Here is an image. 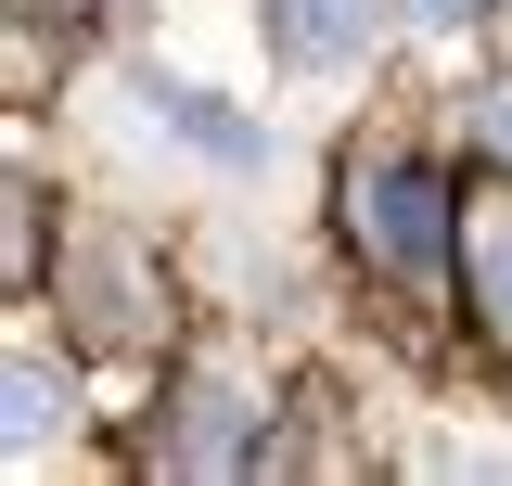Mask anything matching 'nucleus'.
Segmentation results:
<instances>
[{
    "label": "nucleus",
    "instance_id": "nucleus-2",
    "mask_svg": "<svg viewBox=\"0 0 512 486\" xmlns=\"http://www.w3.org/2000/svg\"><path fill=\"white\" fill-rule=\"evenodd\" d=\"M436 205L448 192L423 180V167H384V180H359V243H372L384 269H436V243H448Z\"/></svg>",
    "mask_w": 512,
    "mask_h": 486
},
{
    "label": "nucleus",
    "instance_id": "nucleus-7",
    "mask_svg": "<svg viewBox=\"0 0 512 486\" xmlns=\"http://www.w3.org/2000/svg\"><path fill=\"white\" fill-rule=\"evenodd\" d=\"M474 128H487V154L512 167V77H500V90H474Z\"/></svg>",
    "mask_w": 512,
    "mask_h": 486
},
{
    "label": "nucleus",
    "instance_id": "nucleus-4",
    "mask_svg": "<svg viewBox=\"0 0 512 486\" xmlns=\"http://www.w3.org/2000/svg\"><path fill=\"white\" fill-rule=\"evenodd\" d=\"M244 435H256V397H244V384H192L180 474H218V461H244Z\"/></svg>",
    "mask_w": 512,
    "mask_h": 486
},
{
    "label": "nucleus",
    "instance_id": "nucleus-5",
    "mask_svg": "<svg viewBox=\"0 0 512 486\" xmlns=\"http://www.w3.org/2000/svg\"><path fill=\"white\" fill-rule=\"evenodd\" d=\"M52 423H64L52 371H39V359H13V461H39V448H52Z\"/></svg>",
    "mask_w": 512,
    "mask_h": 486
},
{
    "label": "nucleus",
    "instance_id": "nucleus-3",
    "mask_svg": "<svg viewBox=\"0 0 512 486\" xmlns=\"http://www.w3.org/2000/svg\"><path fill=\"white\" fill-rule=\"evenodd\" d=\"M269 39L295 64H359L372 52V0H269Z\"/></svg>",
    "mask_w": 512,
    "mask_h": 486
},
{
    "label": "nucleus",
    "instance_id": "nucleus-1",
    "mask_svg": "<svg viewBox=\"0 0 512 486\" xmlns=\"http://www.w3.org/2000/svg\"><path fill=\"white\" fill-rule=\"evenodd\" d=\"M128 103L167 128V141H192L205 167H231V180H256V167H269V128L231 116V103H218V90H192V77H128Z\"/></svg>",
    "mask_w": 512,
    "mask_h": 486
},
{
    "label": "nucleus",
    "instance_id": "nucleus-6",
    "mask_svg": "<svg viewBox=\"0 0 512 486\" xmlns=\"http://www.w3.org/2000/svg\"><path fill=\"white\" fill-rule=\"evenodd\" d=\"M474 295H487V320L512 333V218H487V231H474Z\"/></svg>",
    "mask_w": 512,
    "mask_h": 486
},
{
    "label": "nucleus",
    "instance_id": "nucleus-8",
    "mask_svg": "<svg viewBox=\"0 0 512 486\" xmlns=\"http://www.w3.org/2000/svg\"><path fill=\"white\" fill-rule=\"evenodd\" d=\"M410 13H423V26H474L487 0H410Z\"/></svg>",
    "mask_w": 512,
    "mask_h": 486
}]
</instances>
